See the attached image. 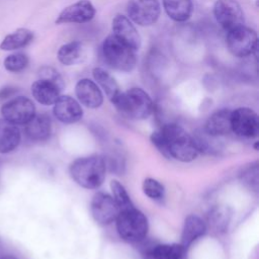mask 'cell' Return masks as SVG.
<instances>
[{
    "label": "cell",
    "instance_id": "cell-1",
    "mask_svg": "<svg viewBox=\"0 0 259 259\" xmlns=\"http://www.w3.org/2000/svg\"><path fill=\"white\" fill-rule=\"evenodd\" d=\"M151 141L165 157L181 162L193 161L199 154L192 136L176 123L164 124L151 135Z\"/></svg>",
    "mask_w": 259,
    "mask_h": 259
},
{
    "label": "cell",
    "instance_id": "cell-2",
    "mask_svg": "<svg viewBox=\"0 0 259 259\" xmlns=\"http://www.w3.org/2000/svg\"><path fill=\"white\" fill-rule=\"evenodd\" d=\"M105 171V161L97 155L78 158L70 165L71 177L86 189L98 188L104 181Z\"/></svg>",
    "mask_w": 259,
    "mask_h": 259
},
{
    "label": "cell",
    "instance_id": "cell-3",
    "mask_svg": "<svg viewBox=\"0 0 259 259\" xmlns=\"http://www.w3.org/2000/svg\"><path fill=\"white\" fill-rule=\"evenodd\" d=\"M111 103L121 115L136 120L148 118L154 107L149 94L138 87L119 92Z\"/></svg>",
    "mask_w": 259,
    "mask_h": 259
},
{
    "label": "cell",
    "instance_id": "cell-4",
    "mask_svg": "<svg viewBox=\"0 0 259 259\" xmlns=\"http://www.w3.org/2000/svg\"><path fill=\"white\" fill-rule=\"evenodd\" d=\"M102 55L105 63L117 71L131 72L137 64L136 51L117 39L113 34L104 39Z\"/></svg>",
    "mask_w": 259,
    "mask_h": 259
},
{
    "label": "cell",
    "instance_id": "cell-5",
    "mask_svg": "<svg viewBox=\"0 0 259 259\" xmlns=\"http://www.w3.org/2000/svg\"><path fill=\"white\" fill-rule=\"evenodd\" d=\"M115 221L120 238L126 242H140L148 233V220L146 215L135 206L121 209Z\"/></svg>",
    "mask_w": 259,
    "mask_h": 259
},
{
    "label": "cell",
    "instance_id": "cell-6",
    "mask_svg": "<svg viewBox=\"0 0 259 259\" xmlns=\"http://www.w3.org/2000/svg\"><path fill=\"white\" fill-rule=\"evenodd\" d=\"M226 44L232 55L238 58H245L257 51V33L254 29L241 25L228 31Z\"/></svg>",
    "mask_w": 259,
    "mask_h": 259
},
{
    "label": "cell",
    "instance_id": "cell-7",
    "mask_svg": "<svg viewBox=\"0 0 259 259\" xmlns=\"http://www.w3.org/2000/svg\"><path fill=\"white\" fill-rule=\"evenodd\" d=\"M213 15L217 22L227 31L244 25V12L237 0H217Z\"/></svg>",
    "mask_w": 259,
    "mask_h": 259
},
{
    "label": "cell",
    "instance_id": "cell-8",
    "mask_svg": "<svg viewBox=\"0 0 259 259\" xmlns=\"http://www.w3.org/2000/svg\"><path fill=\"white\" fill-rule=\"evenodd\" d=\"M128 19L141 26L154 24L161 12L159 0H128L126 5Z\"/></svg>",
    "mask_w": 259,
    "mask_h": 259
},
{
    "label": "cell",
    "instance_id": "cell-9",
    "mask_svg": "<svg viewBox=\"0 0 259 259\" xmlns=\"http://www.w3.org/2000/svg\"><path fill=\"white\" fill-rule=\"evenodd\" d=\"M232 132L238 137L253 139L259 133V117L257 113L248 107H239L231 114Z\"/></svg>",
    "mask_w": 259,
    "mask_h": 259
},
{
    "label": "cell",
    "instance_id": "cell-10",
    "mask_svg": "<svg viewBox=\"0 0 259 259\" xmlns=\"http://www.w3.org/2000/svg\"><path fill=\"white\" fill-rule=\"evenodd\" d=\"M1 114L14 124H25L35 114V106L29 98L17 96L2 105Z\"/></svg>",
    "mask_w": 259,
    "mask_h": 259
},
{
    "label": "cell",
    "instance_id": "cell-11",
    "mask_svg": "<svg viewBox=\"0 0 259 259\" xmlns=\"http://www.w3.org/2000/svg\"><path fill=\"white\" fill-rule=\"evenodd\" d=\"M90 209L93 219L100 225H109L116 220L120 211L114 198L101 191L95 193L92 197Z\"/></svg>",
    "mask_w": 259,
    "mask_h": 259
},
{
    "label": "cell",
    "instance_id": "cell-12",
    "mask_svg": "<svg viewBox=\"0 0 259 259\" xmlns=\"http://www.w3.org/2000/svg\"><path fill=\"white\" fill-rule=\"evenodd\" d=\"M95 12V7L90 1L80 0L62 10L55 22L56 24L85 23L94 17Z\"/></svg>",
    "mask_w": 259,
    "mask_h": 259
},
{
    "label": "cell",
    "instance_id": "cell-13",
    "mask_svg": "<svg viewBox=\"0 0 259 259\" xmlns=\"http://www.w3.org/2000/svg\"><path fill=\"white\" fill-rule=\"evenodd\" d=\"M112 34L136 52L141 47V36L133 22L124 15L117 14L112 19Z\"/></svg>",
    "mask_w": 259,
    "mask_h": 259
},
{
    "label": "cell",
    "instance_id": "cell-14",
    "mask_svg": "<svg viewBox=\"0 0 259 259\" xmlns=\"http://www.w3.org/2000/svg\"><path fill=\"white\" fill-rule=\"evenodd\" d=\"M53 105L54 115L61 122L74 123L79 121L83 116L81 105L69 95H60Z\"/></svg>",
    "mask_w": 259,
    "mask_h": 259
},
{
    "label": "cell",
    "instance_id": "cell-15",
    "mask_svg": "<svg viewBox=\"0 0 259 259\" xmlns=\"http://www.w3.org/2000/svg\"><path fill=\"white\" fill-rule=\"evenodd\" d=\"M75 93L81 104L88 108H97L103 103V95L100 88L88 78H83L77 82Z\"/></svg>",
    "mask_w": 259,
    "mask_h": 259
},
{
    "label": "cell",
    "instance_id": "cell-16",
    "mask_svg": "<svg viewBox=\"0 0 259 259\" xmlns=\"http://www.w3.org/2000/svg\"><path fill=\"white\" fill-rule=\"evenodd\" d=\"M61 88L56 83L49 80L38 79L34 81L31 85V94L33 98L42 105H53L60 96Z\"/></svg>",
    "mask_w": 259,
    "mask_h": 259
},
{
    "label": "cell",
    "instance_id": "cell-17",
    "mask_svg": "<svg viewBox=\"0 0 259 259\" xmlns=\"http://www.w3.org/2000/svg\"><path fill=\"white\" fill-rule=\"evenodd\" d=\"M21 135L17 124L0 118V154H7L15 150L20 143Z\"/></svg>",
    "mask_w": 259,
    "mask_h": 259
},
{
    "label": "cell",
    "instance_id": "cell-18",
    "mask_svg": "<svg viewBox=\"0 0 259 259\" xmlns=\"http://www.w3.org/2000/svg\"><path fill=\"white\" fill-rule=\"evenodd\" d=\"M25 134L32 141H46L52 132V121L49 115L45 113L34 114L33 117L25 123Z\"/></svg>",
    "mask_w": 259,
    "mask_h": 259
},
{
    "label": "cell",
    "instance_id": "cell-19",
    "mask_svg": "<svg viewBox=\"0 0 259 259\" xmlns=\"http://www.w3.org/2000/svg\"><path fill=\"white\" fill-rule=\"evenodd\" d=\"M232 111L223 108L213 112L206 120L204 131L213 137H221L232 131L231 126Z\"/></svg>",
    "mask_w": 259,
    "mask_h": 259
},
{
    "label": "cell",
    "instance_id": "cell-20",
    "mask_svg": "<svg viewBox=\"0 0 259 259\" xmlns=\"http://www.w3.org/2000/svg\"><path fill=\"white\" fill-rule=\"evenodd\" d=\"M205 231V224L199 217L195 214L188 215L184 222L180 244L187 249L194 241L203 236Z\"/></svg>",
    "mask_w": 259,
    "mask_h": 259
},
{
    "label": "cell",
    "instance_id": "cell-21",
    "mask_svg": "<svg viewBox=\"0 0 259 259\" xmlns=\"http://www.w3.org/2000/svg\"><path fill=\"white\" fill-rule=\"evenodd\" d=\"M58 60L65 66L80 64L86 57V50L82 42L71 41L63 45L57 54Z\"/></svg>",
    "mask_w": 259,
    "mask_h": 259
},
{
    "label": "cell",
    "instance_id": "cell-22",
    "mask_svg": "<svg viewBox=\"0 0 259 259\" xmlns=\"http://www.w3.org/2000/svg\"><path fill=\"white\" fill-rule=\"evenodd\" d=\"M167 15L177 22H183L190 18L193 10L191 0H162Z\"/></svg>",
    "mask_w": 259,
    "mask_h": 259
},
{
    "label": "cell",
    "instance_id": "cell-23",
    "mask_svg": "<svg viewBox=\"0 0 259 259\" xmlns=\"http://www.w3.org/2000/svg\"><path fill=\"white\" fill-rule=\"evenodd\" d=\"M33 38V32L27 28H18L7 34L0 42V50L15 51L26 47Z\"/></svg>",
    "mask_w": 259,
    "mask_h": 259
},
{
    "label": "cell",
    "instance_id": "cell-24",
    "mask_svg": "<svg viewBox=\"0 0 259 259\" xmlns=\"http://www.w3.org/2000/svg\"><path fill=\"white\" fill-rule=\"evenodd\" d=\"M92 75L97 84L105 92L108 99L112 101L120 92L115 79L102 68H94L92 71Z\"/></svg>",
    "mask_w": 259,
    "mask_h": 259
},
{
    "label": "cell",
    "instance_id": "cell-25",
    "mask_svg": "<svg viewBox=\"0 0 259 259\" xmlns=\"http://www.w3.org/2000/svg\"><path fill=\"white\" fill-rule=\"evenodd\" d=\"M185 251L181 244H161L154 246L149 255L152 259H182Z\"/></svg>",
    "mask_w": 259,
    "mask_h": 259
},
{
    "label": "cell",
    "instance_id": "cell-26",
    "mask_svg": "<svg viewBox=\"0 0 259 259\" xmlns=\"http://www.w3.org/2000/svg\"><path fill=\"white\" fill-rule=\"evenodd\" d=\"M110 189H111L112 194H113L112 197L114 198L115 202L119 206L120 210L135 206L133 204V202H132V200L130 198V195L127 194L124 186L119 181L111 180V182H110Z\"/></svg>",
    "mask_w": 259,
    "mask_h": 259
},
{
    "label": "cell",
    "instance_id": "cell-27",
    "mask_svg": "<svg viewBox=\"0 0 259 259\" xmlns=\"http://www.w3.org/2000/svg\"><path fill=\"white\" fill-rule=\"evenodd\" d=\"M28 65V57L24 53H13L4 60V68L11 73H19Z\"/></svg>",
    "mask_w": 259,
    "mask_h": 259
},
{
    "label": "cell",
    "instance_id": "cell-28",
    "mask_svg": "<svg viewBox=\"0 0 259 259\" xmlns=\"http://www.w3.org/2000/svg\"><path fill=\"white\" fill-rule=\"evenodd\" d=\"M144 193L152 199H161L164 196V186L154 178H146L143 182Z\"/></svg>",
    "mask_w": 259,
    "mask_h": 259
},
{
    "label": "cell",
    "instance_id": "cell-29",
    "mask_svg": "<svg viewBox=\"0 0 259 259\" xmlns=\"http://www.w3.org/2000/svg\"><path fill=\"white\" fill-rule=\"evenodd\" d=\"M38 76H39V79L49 80L53 83H56L61 88H64V81H63L62 76L59 74V72L56 69H54L50 66L41 67L38 71Z\"/></svg>",
    "mask_w": 259,
    "mask_h": 259
},
{
    "label": "cell",
    "instance_id": "cell-30",
    "mask_svg": "<svg viewBox=\"0 0 259 259\" xmlns=\"http://www.w3.org/2000/svg\"><path fill=\"white\" fill-rule=\"evenodd\" d=\"M17 92V88L12 86H4L0 88V100H5Z\"/></svg>",
    "mask_w": 259,
    "mask_h": 259
},
{
    "label": "cell",
    "instance_id": "cell-31",
    "mask_svg": "<svg viewBox=\"0 0 259 259\" xmlns=\"http://www.w3.org/2000/svg\"><path fill=\"white\" fill-rule=\"evenodd\" d=\"M0 259H17V258H15L14 256H11V255H5V256L1 257Z\"/></svg>",
    "mask_w": 259,
    "mask_h": 259
}]
</instances>
